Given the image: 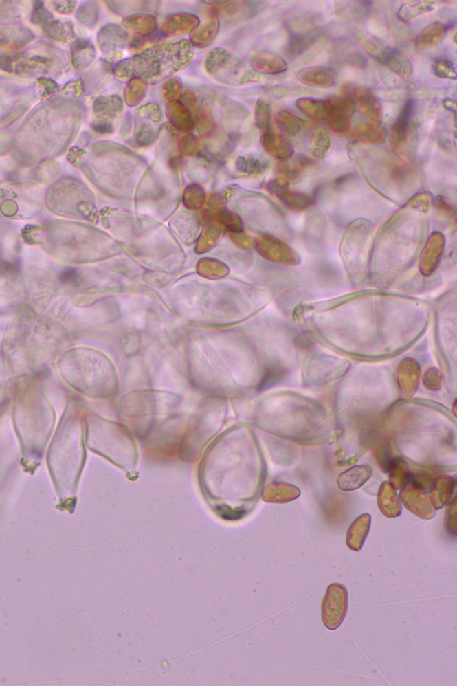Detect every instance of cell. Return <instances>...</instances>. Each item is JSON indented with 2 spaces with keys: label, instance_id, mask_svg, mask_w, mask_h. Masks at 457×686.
Wrapping results in <instances>:
<instances>
[{
  "label": "cell",
  "instance_id": "obj_20",
  "mask_svg": "<svg viewBox=\"0 0 457 686\" xmlns=\"http://www.w3.org/2000/svg\"><path fill=\"white\" fill-rule=\"evenodd\" d=\"M455 487V480L449 476H441L435 480L431 490V500L435 509L446 505Z\"/></svg>",
  "mask_w": 457,
  "mask_h": 686
},
{
  "label": "cell",
  "instance_id": "obj_41",
  "mask_svg": "<svg viewBox=\"0 0 457 686\" xmlns=\"http://www.w3.org/2000/svg\"><path fill=\"white\" fill-rule=\"evenodd\" d=\"M95 130L98 131V132L102 133H107L113 132L112 125L107 123V122H100L95 126Z\"/></svg>",
  "mask_w": 457,
  "mask_h": 686
},
{
  "label": "cell",
  "instance_id": "obj_30",
  "mask_svg": "<svg viewBox=\"0 0 457 686\" xmlns=\"http://www.w3.org/2000/svg\"><path fill=\"white\" fill-rule=\"evenodd\" d=\"M148 91L147 82L140 78H133L128 82L124 89V100L128 106L133 107L144 98Z\"/></svg>",
  "mask_w": 457,
  "mask_h": 686
},
{
  "label": "cell",
  "instance_id": "obj_34",
  "mask_svg": "<svg viewBox=\"0 0 457 686\" xmlns=\"http://www.w3.org/2000/svg\"><path fill=\"white\" fill-rule=\"evenodd\" d=\"M201 148V142L196 135L192 133H188L182 136L179 142V150L183 156L192 157Z\"/></svg>",
  "mask_w": 457,
  "mask_h": 686
},
{
  "label": "cell",
  "instance_id": "obj_19",
  "mask_svg": "<svg viewBox=\"0 0 457 686\" xmlns=\"http://www.w3.org/2000/svg\"><path fill=\"white\" fill-rule=\"evenodd\" d=\"M296 107L304 115L315 120H327L330 115L326 100L315 98H300L296 101Z\"/></svg>",
  "mask_w": 457,
  "mask_h": 686
},
{
  "label": "cell",
  "instance_id": "obj_31",
  "mask_svg": "<svg viewBox=\"0 0 457 686\" xmlns=\"http://www.w3.org/2000/svg\"><path fill=\"white\" fill-rule=\"evenodd\" d=\"M357 38L358 41H359L360 44L362 45L364 49H366V52L369 53L372 58L377 59V60L380 62L383 60V58H385V56H386L388 50L386 47L379 43V41L376 40V38H372V36L364 34V32H359V34H357Z\"/></svg>",
  "mask_w": 457,
  "mask_h": 686
},
{
  "label": "cell",
  "instance_id": "obj_10",
  "mask_svg": "<svg viewBox=\"0 0 457 686\" xmlns=\"http://www.w3.org/2000/svg\"><path fill=\"white\" fill-rule=\"evenodd\" d=\"M372 475V469L367 465L355 466L340 474L337 485L343 491H353L362 487Z\"/></svg>",
  "mask_w": 457,
  "mask_h": 686
},
{
  "label": "cell",
  "instance_id": "obj_39",
  "mask_svg": "<svg viewBox=\"0 0 457 686\" xmlns=\"http://www.w3.org/2000/svg\"><path fill=\"white\" fill-rule=\"evenodd\" d=\"M155 136H157L155 128L149 124H140L136 128L135 137L140 144H151L155 141Z\"/></svg>",
  "mask_w": 457,
  "mask_h": 686
},
{
  "label": "cell",
  "instance_id": "obj_17",
  "mask_svg": "<svg viewBox=\"0 0 457 686\" xmlns=\"http://www.w3.org/2000/svg\"><path fill=\"white\" fill-rule=\"evenodd\" d=\"M378 506L385 517L393 518L401 514L402 508L399 496L393 486L388 483H383L381 486L378 494Z\"/></svg>",
  "mask_w": 457,
  "mask_h": 686
},
{
  "label": "cell",
  "instance_id": "obj_36",
  "mask_svg": "<svg viewBox=\"0 0 457 686\" xmlns=\"http://www.w3.org/2000/svg\"><path fill=\"white\" fill-rule=\"evenodd\" d=\"M196 122L199 132L202 134L203 137L211 136L214 131L216 130L213 118H212V115L208 111H205V110L198 113Z\"/></svg>",
  "mask_w": 457,
  "mask_h": 686
},
{
  "label": "cell",
  "instance_id": "obj_37",
  "mask_svg": "<svg viewBox=\"0 0 457 686\" xmlns=\"http://www.w3.org/2000/svg\"><path fill=\"white\" fill-rule=\"evenodd\" d=\"M162 93L164 100L168 101V102H172V101L177 100L178 98L181 96V83L180 80L177 78H170L164 83Z\"/></svg>",
  "mask_w": 457,
  "mask_h": 686
},
{
  "label": "cell",
  "instance_id": "obj_8",
  "mask_svg": "<svg viewBox=\"0 0 457 686\" xmlns=\"http://www.w3.org/2000/svg\"><path fill=\"white\" fill-rule=\"evenodd\" d=\"M297 78L310 87L330 88L336 82V74L331 67H311L298 71Z\"/></svg>",
  "mask_w": 457,
  "mask_h": 686
},
{
  "label": "cell",
  "instance_id": "obj_12",
  "mask_svg": "<svg viewBox=\"0 0 457 686\" xmlns=\"http://www.w3.org/2000/svg\"><path fill=\"white\" fill-rule=\"evenodd\" d=\"M199 25V19L192 14H176L166 18L162 30L164 34L173 37L191 32Z\"/></svg>",
  "mask_w": 457,
  "mask_h": 686
},
{
  "label": "cell",
  "instance_id": "obj_14",
  "mask_svg": "<svg viewBox=\"0 0 457 686\" xmlns=\"http://www.w3.org/2000/svg\"><path fill=\"white\" fill-rule=\"evenodd\" d=\"M252 67L256 71L267 74H279L288 69L287 62L271 52H261L254 56Z\"/></svg>",
  "mask_w": 457,
  "mask_h": 686
},
{
  "label": "cell",
  "instance_id": "obj_11",
  "mask_svg": "<svg viewBox=\"0 0 457 686\" xmlns=\"http://www.w3.org/2000/svg\"><path fill=\"white\" fill-rule=\"evenodd\" d=\"M128 35L124 30L116 25H107L100 35V44L103 52L118 56L126 47Z\"/></svg>",
  "mask_w": 457,
  "mask_h": 686
},
{
  "label": "cell",
  "instance_id": "obj_2",
  "mask_svg": "<svg viewBox=\"0 0 457 686\" xmlns=\"http://www.w3.org/2000/svg\"><path fill=\"white\" fill-rule=\"evenodd\" d=\"M348 608V593L342 584H333L328 587L322 604L324 624L330 630H336L344 621Z\"/></svg>",
  "mask_w": 457,
  "mask_h": 686
},
{
  "label": "cell",
  "instance_id": "obj_22",
  "mask_svg": "<svg viewBox=\"0 0 457 686\" xmlns=\"http://www.w3.org/2000/svg\"><path fill=\"white\" fill-rule=\"evenodd\" d=\"M447 26L443 25L440 22H436L432 23L425 28L423 30L422 32L418 34L416 41V46L420 47V49H425V47H429L436 45L444 38L447 32Z\"/></svg>",
  "mask_w": 457,
  "mask_h": 686
},
{
  "label": "cell",
  "instance_id": "obj_32",
  "mask_svg": "<svg viewBox=\"0 0 457 686\" xmlns=\"http://www.w3.org/2000/svg\"><path fill=\"white\" fill-rule=\"evenodd\" d=\"M256 124L260 130L269 133L271 130V107L264 100H258L255 109Z\"/></svg>",
  "mask_w": 457,
  "mask_h": 686
},
{
  "label": "cell",
  "instance_id": "obj_35",
  "mask_svg": "<svg viewBox=\"0 0 457 686\" xmlns=\"http://www.w3.org/2000/svg\"><path fill=\"white\" fill-rule=\"evenodd\" d=\"M236 166L240 171L244 173H258L265 168L264 161L253 156L238 157Z\"/></svg>",
  "mask_w": 457,
  "mask_h": 686
},
{
  "label": "cell",
  "instance_id": "obj_26",
  "mask_svg": "<svg viewBox=\"0 0 457 686\" xmlns=\"http://www.w3.org/2000/svg\"><path fill=\"white\" fill-rule=\"evenodd\" d=\"M387 472L390 473V481L392 485L399 490H402L409 485V478L410 473L406 467L405 462L402 458H397L391 459L388 465Z\"/></svg>",
  "mask_w": 457,
  "mask_h": 686
},
{
  "label": "cell",
  "instance_id": "obj_40",
  "mask_svg": "<svg viewBox=\"0 0 457 686\" xmlns=\"http://www.w3.org/2000/svg\"><path fill=\"white\" fill-rule=\"evenodd\" d=\"M181 104L187 109L190 110V112H195L197 110V106H198V102H197V97L195 93L191 91H185L183 93H181Z\"/></svg>",
  "mask_w": 457,
  "mask_h": 686
},
{
  "label": "cell",
  "instance_id": "obj_29",
  "mask_svg": "<svg viewBox=\"0 0 457 686\" xmlns=\"http://www.w3.org/2000/svg\"><path fill=\"white\" fill-rule=\"evenodd\" d=\"M124 109V103L116 96L101 98L95 103V111L104 118L113 119L118 118Z\"/></svg>",
  "mask_w": 457,
  "mask_h": 686
},
{
  "label": "cell",
  "instance_id": "obj_21",
  "mask_svg": "<svg viewBox=\"0 0 457 686\" xmlns=\"http://www.w3.org/2000/svg\"><path fill=\"white\" fill-rule=\"evenodd\" d=\"M381 63L403 78L409 79L413 74V65L410 60L397 50L388 49Z\"/></svg>",
  "mask_w": 457,
  "mask_h": 686
},
{
  "label": "cell",
  "instance_id": "obj_7",
  "mask_svg": "<svg viewBox=\"0 0 457 686\" xmlns=\"http://www.w3.org/2000/svg\"><path fill=\"white\" fill-rule=\"evenodd\" d=\"M402 502L409 511L417 515L418 517L430 519L434 517L435 508L431 499L425 494L421 493L417 489H405L400 494Z\"/></svg>",
  "mask_w": 457,
  "mask_h": 686
},
{
  "label": "cell",
  "instance_id": "obj_4",
  "mask_svg": "<svg viewBox=\"0 0 457 686\" xmlns=\"http://www.w3.org/2000/svg\"><path fill=\"white\" fill-rule=\"evenodd\" d=\"M205 67L210 76L226 83L234 82L241 69V61L223 49L212 50L205 59Z\"/></svg>",
  "mask_w": 457,
  "mask_h": 686
},
{
  "label": "cell",
  "instance_id": "obj_5",
  "mask_svg": "<svg viewBox=\"0 0 457 686\" xmlns=\"http://www.w3.org/2000/svg\"><path fill=\"white\" fill-rule=\"evenodd\" d=\"M326 102L330 109L327 119L328 127L336 133H345L351 127V115L355 105L343 97L328 98Z\"/></svg>",
  "mask_w": 457,
  "mask_h": 686
},
{
  "label": "cell",
  "instance_id": "obj_1",
  "mask_svg": "<svg viewBox=\"0 0 457 686\" xmlns=\"http://www.w3.org/2000/svg\"><path fill=\"white\" fill-rule=\"evenodd\" d=\"M193 55L192 45L187 41L159 45L122 62L115 76L121 80L140 78L155 83L184 69Z\"/></svg>",
  "mask_w": 457,
  "mask_h": 686
},
{
  "label": "cell",
  "instance_id": "obj_38",
  "mask_svg": "<svg viewBox=\"0 0 457 686\" xmlns=\"http://www.w3.org/2000/svg\"><path fill=\"white\" fill-rule=\"evenodd\" d=\"M432 71L435 76L440 77V78L452 80L456 79L455 65L449 60H441L436 63V64L433 65Z\"/></svg>",
  "mask_w": 457,
  "mask_h": 686
},
{
  "label": "cell",
  "instance_id": "obj_24",
  "mask_svg": "<svg viewBox=\"0 0 457 686\" xmlns=\"http://www.w3.org/2000/svg\"><path fill=\"white\" fill-rule=\"evenodd\" d=\"M350 137L359 142L376 144L384 142L385 132L376 125L360 124L351 131Z\"/></svg>",
  "mask_w": 457,
  "mask_h": 686
},
{
  "label": "cell",
  "instance_id": "obj_25",
  "mask_svg": "<svg viewBox=\"0 0 457 686\" xmlns=\"http://www.w3.org/2000/svg\"><path fill=\"white\" fill-rule=\"evenodd\" d=\"M333 145L330 134L326 130L318 128L313 133L309 145L310 154L317 159H324L327 157Z\"/></svg>",
  "mask_w": 457,
  "mask_h": 686
},
{
  "label": "cell",
  "instance_id": "obj_9",
  "mask_svg": "<svg viewBox=\"0 0 457 686\" xmlns=\"http://www.w3.org/2000/svg\"><path fill=\"white\" fill-rule=\"evenodd\" d=\"M263 148L270 156L280 161H287L294 155V147L285 137L274 133H265L260 140Z\"/></svg>",
  "mask_w": 457,
  "mask_h": 686
},
{
  "label": "cell",
  "instance_id": "obj_28",
  "mask_svg": "<svg viewBox=\"0 0 457 686\" xmlns=\"http://www.w3.org/2000/svg\"><path fill=\"white\" fill-rule=\"evenodd\" d=\"M277 123L283 132L291 134V135L300 133L306 126V122L304 119L286 109L278 113Z\"/></svg>",
  "mask_w": 457,
  "mask_h": 686
},
{
  "label": "cell",
  "instance_id": "obj_33",
  "mask_svg": "<svg viewBox=\"0 0 457 686\" xmlns=\"http://www.w3.org/2000/svg\"><path fill=\"white\" fill-rule=\"evenodd\" d=\"M185 206L189 208H199L205 202V190L198 184L189 185L183 195Z\"/></svg>",
  "mask_w": 457,
  "mask_h": 686
},
{
  "label": "cell",
  "instance_id": "obj_13",
  "mask_svg": "<svg viewBox=\"0 0 457 686\" xmlns=\"http://www.w3.org/2000/svg\"><path fill=\"white\" fill-rule=\"evenodd\" d=\"M372 518L369 514L361 515L355 519L346 533V544L355 551L363 548L371 527Z\"/></svg>",
  "mask_w": 457,
  "mask_h": 686
},
{
  "label": "cell",
  "instance_id": "obj_6",
  "mask_svg": "<svg viewBox=\"0 0 457 686\" xmlns=\"http://www.w3.org/2000/svg\"><path fill=\"white\" fill-rule=\"evenodd\" d=\"M414 101L409 100L403 107L399 118L397 119L396 123L391 128L390 145L391 150L397 153L404 150L406 140H408L409 121H410L412 113L414 111Z\"/></svg>",
  "mask_w": 457,
  "mask_h": 686
},
{
  "label": "cell",
  "instance_id": "obj_3",
  "mask_svg": "<svg viewBox=\"0 0 457 686\" xmlns=\"http://www.w3.org/2000/svg\"><path fill=\"white\" fill-rule=\"evenodd\" d=\"M342 97L350 101L354 105L358 106L363 114L368 118L373 125H377L382 120V107L381 103L370 89L362 86L348 83L342 85Z\"/></svg>",
  "mask_w": 457,
  "mask_h": 686
},
{
  "label": "cell",
  "instance_id": "obj_18",
  "mask_svg": "<svg viewBox=\"0 0 457 686\" xmlns=\"http://www.w3.org/2000/svg\"><path fill=\"white\" fill-rule=\"evenodd\" d=\"M122 25L128 31L142 37L153 34L158 26L155 16L145 14H133L124 18Z\"/></svg>",
  "mask_w": 457,
  "mask_h": 686
},
{
  "label": "cell",
  "instance_id": "obj_16",
  "mask_svg": "<svg viewBox=\"0 0 457 686\" xmlns=\"http://www.w3.org/2000/svg\"><path fill=\"white\" fill-rule=\"evenodd\" d=\"M219 19L213 16L208 18L203 25H200L190 32L191 45L198 47H205L213 43L219 32Z\"/></svg>",
  "mask_w": 457,
  "mask_h": 686
},
{
  "label": "cell",
  "instance_id": "obj_15",
  "mask_svg": "<svg viewBox=\"0 0 457 686\" xmlns=\"http://www.w3.org/2000/svg\"><path fill=\"white\" fill-rule=\"evenodd\" d=\"M167 118L173 126L183 132H190L195 127V121L189 109L182 105L181 101L169 102L166 107Z\"/></svg>",
  "mask_w": 457,
  "mask_h": 686
},
{
  "label": "cell",
  "instance_id": "obj_23",
  "mask_svg": "<svg viewBox=\"0 0 457 686\" xmlns=\"http://www.w3.org/2000/svg\"><path fill=\"white\" fill-rule=\"evenodd\" d=\"M437 3L434 1H409L405 3L397 12V16L403 22L410 21L426 13H430L435 8Z\"/></svg>",
  "mask_w": 457,
  "mask_h": 686
},
{
  "label": "cell",
  "instance_id": "obj_27",
  "mask_svg": "<svg viewBox=\"0 0 457 686\" xmlns=\"http://www.w3.org/2000/svg\"><path fill=\"white\" fill-rule=\"evenodd\" d=\"M271 491L267 494L270 497L267 498V502H289L297 499L300 495V489L294 485L285 484V483H274L270 485Z\"/></svg>",
  "mask_w": 457,
  "mask_h": 686
}]
</instances>
